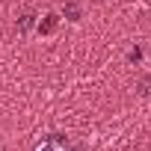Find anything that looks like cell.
I'll list each match as a JSON object with an SVG mask.
<instances>
[{"instance_id":"obj_1","label":"cell","mask_w":151,"mask_h":151,"mask_svg":"<svg viewBox=\"0 0 151 151\" xmlns=\"http://www.w3.org/2000/svg\"><path fill=\"white\" fill-rule=\"evenodd\" d=\"M36 151H71V145H68V139H62L59 133H50L45 142L36 145Z\"/></svg>"},{"instance_id":"obj_2","label":"cell","mask_w":151,"mask_h":151,"mask_svg":"<svg viewBox=\"0 0 151 151\" xmlns=\"http://www.w3.org/2000/svg\"><path fill=\"white\" fill-rule=\"evenodd\" d=\"M53 27H56V15H47V21H45V24H39V33H50Z\"/></svg>"}]
</instances>
